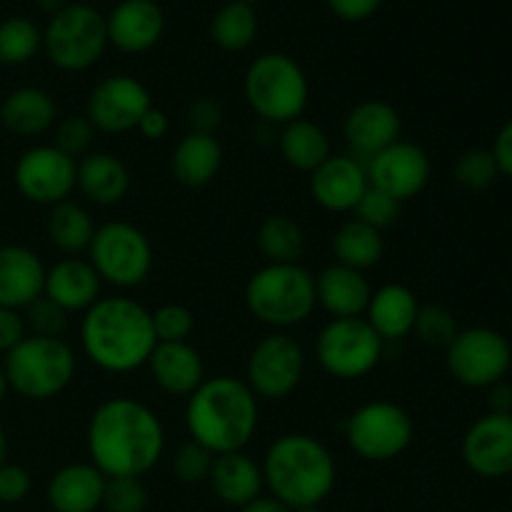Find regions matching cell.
<instances>
[{"label":"cell","instance_id":"6da1fadb","mask_svg":"<svg viewBox=\"0 0 512 512\" xmlns=\"http://www.w3.org/2000/svg\"><path fill=\"white\" fill-rule=\"evenodd\" d=\"M90 463L105 478H143L165 450V428L148 405L133 398L103 400L88 423Z\"/></svg>","mask_w":512,"mask_h":512},{"label":"cell","instance_id":"7a4b0ae2","mask_svg":"<svg viewBox=\"0 0 512 512\" xmlns=\"http://www.w3.org/2000/svg\"><path fill=\"white\" fill-rule=\"evenodd\" d=\"M80 345L103 373L125 375L145 368L158 345L150 310L130 298H100L83 313Z\"/></svg>","mask_w":512,"mask_h":512},{"label":"cell","instance_id":"3957f363","mask_svg":"<svg viewBox=\"0 0 512 512\" xmlns=\"http://www.w3.org/2000/svg\"><path fill=\"white\" fill-rule=\"evenodd\" d=\"M258 398L245 380L218 375L205 378L185 405V428L193 443L213 455L240 453L255 438Z\"/></svg>","mask_w":512,"mask_h":512},{"label":"cell","instance_id":"277c9868","mask_svg":"<svg viewBox=\"0 0 512 512\" xmlns=\"http://www.w3.org/2000/svg\"><path fill=\"white\" fill-rule=\"evenodd\" d=\"M265 488L285 508H320L338 480V465L318 438L305 433L280 435L263 458Z\"/></svg>","mask_w":512,"mask_h":512},{"label":"cell","instance_id":"5b68a950","mask_svg":"<svg viewBox=\"0 0 512 512\" xmlns=\"http://www.w3.org/2000/svg\"><path fill=\"white\" fill-rule=\"evenodd\" d=\"M250 315L275 330L303 325L318 308L315 275L300 263H268L245 285Z\"/></svg>","mask_w":512,"mask_h":512},{"label":"cell","instance_id":"8992f818","mask_svg":"<svg viewBox=\"0 0 512 512\" xmlns=\"http://www.w3.org/2000/svg\"><path fill=\"white\" fill-rule=\"evenodd\" d=\"M243 93L250 110L270 125H285L303 118L310 98V83L295 58L285 53H263L248 65Z\"/></svg>","mask_w":512,"mask_h":512},{"label":"cell","instance_id":"52a82bcc","mask_svg":"<svg viewBox=\"0 0 512 512\" xmlns=\"http://www.w3.org/2000/svg\"><path fill=\"white\" fill-rule=\"evenodd\" d=\"M75 368V353L63 338L40 335H25L3 360L10 390L35 403L63 393L73 383Z\"/></svg>","mask_w":512,"mask_h":512},{"label":"cell","instance_id":"ba28073f","mask_svg":"<svg viewBox=\"0 0 512 512\" xmlns=\"http://www.w3.org/2000/svg\"><path fill=\"white\" fill-rule=\"evenodd\" d=\"M105 15L88 3H68L50 15L43 30V50L55 68L65 73L88 70L108 48Z\"/></svg>","mask_w":512,"mask_h":512},{"label":"cell","instance_id":"9c48e42d","mask_svg":"<svg viewBox=\"0 0 512 512\" xmlns=\"http://www.w3.org/2000/svg\"><path fill=\"white\" fill-rule=\"evenodd\" d=\"M153 245L133 223L113 220L95 230L88 248V263L98 278L115 288H138L153 270Z\"/></svg>","mask_w":512,"mask_h":512},{"label":"cell","instance_id":"30bf717a","mask_svg":"<svg viewBox=\"0 0 512 512\" xmlns=\"http://www.w3.org/2000/svg\"><path fill=\"white\" fill-rule=\"evenodd\" d=\"M345 440L358 458L368 463H390L410 448L415 435L413 418L390 400L360 405L345 418Z\"/></svg>","mask_w":512,"mask_h":512},{"label":"cell","instance_id":"8fae6325","mask_svg":"<svg viewBox=\"0 0 512 512\" xmlns=\"http://www.w3.org/2000/svg\"><path fill=\"white\" fill-rule=\"evenodd\" d=\"M385 343L365 318H333L318 335L315 355L330 378L360 380L378 368Z\"/></svg>","mask_w":512,"mask_h":512},{"label":"cell","instance_id":"7c38bea8","mask_svg":"<svg viewBox=\"0 0 512 512\" xmlns=\"http://www.w3.org/2000/svg\"><path fill=\"white\" fill-rule=\"evenodd\" d=\"M445 365L455 383L473 390H488L508 375L512 348L498 330L465 328L445 348Z\"/></svg>","mask_w":512,"mask_h":512},{"label":"cell","instance_id":"4fadbf2b","mask_svg":"<svg viewBox=\"0 0 512 512\" xmlns=\"http://www.w3.org/2000/svg\"><path fill=\"white\" fill-rule=\"evenodd\" d=\"M305 375V353L285 330L265 335L248 355L245 383L255 398L285 400L295 393Z\"/></svg>","mask_w":512,"mask_h":512},{"label":"cell","instance_id":"5bb4252c","mask_svg":"<svg viewBox=\"0 0 512 512\" xmlns=\"http://www.w3.org/2000/svg\"><path fill=\"white\" fill-rule=\"evenodd\" d=\"M13 180L28 203L53 208L73 195L78 185V163L53 143L33 145L15 163Z\"/></svg>","mask_w":512,"mask_h":512},{"label":"cell","instance_id":"9a60e30c","mask_svg":"<svg viewBox=\"0 0 512 512\" xmlns=\"http://www.w3.org/2000/svg\"><path fill=\"white\" fill-rule=\"evenodd\" d=\"M150 108H153V98L145 83H140L133 75H110L90 90L85 118L100 133L123 135L138 128L140 118Z\"/></svg>","mask_w":512,"mask_h":512},{"label":"cell","instance_id":"2e32d148","mask_svg":"<svg viewBox=\"0 0 512 512\" xmlns=\"http://www.w3.org/2000/svg\"><path fill=\"white\" fill-rule=\"evenodd\" d=\"M365 173L373 188L383 190L403 205L405 200L418 198L428 188L430 158L420 145L395 140L393 145L365 160Z\"/></svg>","mask_w":512,"mask_h":512},{"label":"cell","instance_id":"e0dca14e","mask_svg":"<svg viewBox=\"0 0 512 512\" xmlns=\"http://www.w3.org/2000/svg\"><path fill=\"white\" fill-rule=\"evenodd\" d=\"M463 460L480 478L512 475V415L485 413L475 420L463 438Z\"/></svg>","mask_w":512,"mask_h":512},{"label":"cell","instance_id":"ac0fdd59","mask_svg":"<svg viewBox=\"0 0 512 512\" xmlns=\"http://www.w3.org/2000/svg\"><path fill=\"white\" fill-rule=\"evenodd\" d=\"M368 185L365 163L355 155H330L310 173V195L328 213H353Z\"/></svg>","mask_w":512,"mask_h":512},{"label":"cell","instance_id":"d6986e66","mask_svg":"<svg viewBox=\"0 0 512 512\" xmlns=\"http://www.w3.org/2000/svg\"><path fill=\"white\" fill-rule=\"evenodd\" d=\"M400 130H403V120L398 110L385 100L375 98L353 105L343 120L345 143L363 163L400 140Z\"/></svg>","mask_w":512,"mask_h":512},{"label":"cell","instance_id":"ffe728a7","mask_svg":"<svg viewBox=\"0 0 512 512\" xmlns=\"http://www.w3.org/2000/svg\"><path fill=\"white\" fill-rule=\"evenodd\" d=\"M105 25L108 43L120 53H148L163 38L165 15L155 0H120L105 15Z\"/></svg>","mask_w":512,"mask_h":512},{"label":"cell","instance_id":"44dd1931","mask_svg":"<svg viewBox=\"0 0 512 512\" xmlns=\"http://www.w3.org/2000/svg\"><path fill=\"white\" fill-rule=\"evenodd\" d=\"M45 265L25 245H0V308L23 310L43 295Z\"/></svg>","mask_w":512,"mask_h":512},{"label":"cell","instance_id":"7402d4cb","mask_svg":"<svg viewBox=\"0 0 512 512\" xmlns=\"http://www.w3.org/2000/svg\"><path fill=\"white\" fill-rule=\"evenodd\" d=\"M100 285L93 265L83 258H65L45 268L43 295L65 313H85L100 300Z\"/></svg>","mask_w":512,"mask_h":512},{"label":"cell","instance_id":"603a6c76","mask_svg":"<svg viewBox=\"0 0 512 512\" xmlns=\"http://www.w3.org/2000/svg\"><path fill=\"white\" fill-rule=\"evenodd\" d=\"M153 383L175 398H190L205 380V363L190 343H158L148 360Z\"/></svg>","mask_w":512,"mask_h":512},{"label":"cell","instance_id":"cb8c5ba5","mask_svg":"<svg viewBox=\"0 0 512 512\" xmlns=\"http://www.w3.org/2000/svg\"><path fill=\"white\" fill-rule=\"evenodd\" d=\"M370 295L373 288L365 273L348 265L333 263L315 278V298L330 318H363Z\"/></svg>","mask_w":512,"mask_h":512},{"label":"cell","instance_id":"d4e9b609","mask_svg":"<svg viewBox=\"0 0 512 512\" xmlns=\"http://www.w3.org/2000/svg\"><path fill=\"white\" fill-rule=\"evenodd\" d=\"M105 475L93 463H73L48 480L45 498L55 512H95L103 508Z\"/></svg>","mask_w":512,"mask_h":512},{"label":"cell","instance_id":"484cf974","mask_svg":"<svg viewBox=\"0 0 512 512\" xmlns=\"http://www.w3.org/2000/svg\"><path fill=\"white\" fill-rule=\"evenodd\" d=\"M418 310V295L408 285L388 283L373 290L363 318L368 320L370 328L380 335L383 343H393V340H403L413 333Z\"/></svg>","mask_w":512,"mask_h":512},{"label":"cell","instance_id":"4316f807","mask_svg":"<svg viewBox=\"0 0 512 512\" xmlns=\"http://www.w3.org/2000/svg\"><path fill=\"white\" fill-rule=\"evenodd\" d=\"M208 483L220 503L230 505V508H243L250 500L263 495V465L255 463L243 450L240 453L215 455Z\"/></svg>","mask_w":512,"mask_h":512},{"label":"cell","instance_id":"83f0119b","mask_svg":"<svg viewBox=\"0 0 512 512\" xmlns=\"http://www.w3.org/2000/svg\"><path fill=\"white\" fill-rule=\"evenodd\" d=\"M58 105L53 95L35 85H23L8 93L0 103V123L18 138H35L55 128Z\"/></svg>","mask_w":512,"mask_h":512},{"label":"cell","instance_id":"f1b7e54d","mask_svg":"<svg viewBox=\"0 0 512 512\" xmlns=\"http://www.w3.org/2000/svg\"><path fill=\"white\" fill-rule=\"evenodd\" d=\"M75 188L93 205L108 208L120 203L130 190V173L123 160L113 153H88L78 163V185Z\"/></svg>","mask_w":512,"mask_h":512},{"label":"cell","instance_id":"f546056e","mask_svg":"<svg viewBox=\"0 0 512 512\" xmlns=\"http://www.w3.org/2000/svg\"><path fill=\"white\" fill-rule=\"evenodd\" d=\"M223 168V145L215 135L188 133L175 145L170 170L185 188H205L218 178Z\"/></svg>","mask_w":512,"mask_h":512},{"label":"cell","instance_id":"4dcf8cb0","mask_svg":"<svg viewBox=\"0 0 512 512\" xmlns=\"http://www.w3.org/2000/svg\"><path fill=\"white\" fill-rule=\"evenodd\" d=\"M278 148L285 163L300 173H313L333 155L330 138L318 123L308 118L290 120L278 135Z\"/></svg>","mask_w":512,"mask_h":512},{"label":"cell","instance_id":"1f68e13d","mask_svg":"<svg viewBox=\"0 0 512 512\" xmlns=\"http://www.w3.org/2000/svg\"><path fill=\"white\" fill-rule=\"evenodd\" d=\"M335 263L348 265V268L365 273L368 268L378 265L383 260L385 243L383 233L360 220H345L330 238Z\"/></svg>","mask_w":512,"mask_h":512},{"label":"cell","instance_id":"d6a6232c","mask_svg":"<svg viewBox=\"0 0 512 512\" xmlns=\"http://www.w3.org/2000/svg\"><path fill=\"white\" fill-rule=\"evenodd\" d=\"M95 230L98 228L93 223V215L73 200H63L50 208L48 238L65 255L75 258L78 253H88Z\"/></svg>","mask_w":512,"mask_h":512},{"label":"cell","instance_id":"836d02e7","mask_svg":"<svg viewBox=\"0 0 512 512\" xmlns=\"http://www.w3.org/2000/svg\"><path fill=\"white\" fill-rule=\"evenodd\" d=\"M255 35H258L255 8L248 3H238V0L225 3L210 23V38L225 53H243L245 48L253 45Z\"/></svg>","mask_w":512,"mask_h":512},{"label":"cell","instance_id":"e575fe53","mask_svg":"<svg viewBox=\"0 0 512 512\" xmlns=\"http://www.w3.org/2000/svg\"><path fill=\"white\" fill-rule=\"evenodd\" d=\"M258 248L268 263H300L305 233L290 215H270L258 228Z\"/></svg>","mask_w":512,"mask_h":512},{"label":"cell","instance_id":"d590c367","mask_svg":"<svg viewBox=\"0 0 512 512\" xmlns=\"http://www.w3.org/2000/svg\"><path fill=\"white\" fill-rule=\"evenodd\" d=\"M43 50V30L23 15L0 23V65H25Z\"/></svg>","mask_w":512,"mask_h":512},{"label":"cell","instance_id":"8d00e7d4","mask_svg":"<svg viewBox=\"0 0 512 512\" xmlns=\"http://www.w3.org/2000/svg\"><path fill=\"white\" fill-rule=\"evenodd\" d=\"M455 183L470 193L488 190L500 178V168L490 148H470L458 155L453 165Z\"/></svg>","mask_w":512,"mask_h":512},{"label":"cell","instance_id":"74e56055","mask_svg":"<svg viewBox=\"0 0 512 512\" xmlns=\"http://www.w3.org/2000/svg\"><path fill=\"white\" fill-rule=\"evenodd\" d=\"M413 333L418 340L430 348H448L455 335L460 333L458 320L445 305H420L418 320H415Z\"/></svg>","mask_w":512,"mask_h":512},{"label":"cell","instance_id":"f35d334b","mask_svg":"<svg viewBox=\"0 0 512 512\" xmlns=\"http://www.w3.org/2000/svg\"><path fill=\"white\" fill-rule=\"evenodd\" d=\"M153 333L158 343H188L195 330V318L185 305L165 303L150 313Z\"/></svg>","mask_w":512,"mask_h":512},{"label":"cell","instance_id":"ab89813d","mask_svg":"<svg viewBox=\"0 0 512 512\" xmlns=\"http://www.w3.org/2000/svg\"><path fill=\"white\" fill-rule=\"evenodd\" d=\"M25 320L28 335H40V338H63L68 328V313L63 308L48 300L45 295L35 298L28 308L20 310Z\"/></svg>","mask_w":512,"mask_h":512},{"label":"cell","instance_id":"60d3db41","mask_svg":"<svg viewBox=\"0 0 512 512\" xmlns=\"http://www.w3.org/2000/svg\"><path fill=\"white\" fill-rule=\"evenodd\" d=\"M353 215H355V220H360V223L370 225V228H375L383 233L385 228H390V225L398 220L400 203L395 198H390L388 193H383V190L368 185V190L363 193V198H360L358 205H355Z\"/></svg>","mask_w":512,"mask_h":512},{"label":"cell","instance_id":"b9f144b4","mask_svg":"<svg viewBox=\"0 0 512 512\" xmlns=\"http://www.w3.org/2000/svg\"><path fill=\"white\" fill-rule=\"evenodd\" d=\"M148 505V490L143 478H108L105 480V512H143Z\"/></svg>","mask_w":512,"mask_h":512},{"label":"cell","instance_id":"7bdbcfd3","mask_svg":"<svg viewBox=\"0 0 512 512\" xmlns=\"http://www.w3.org/2000/svg\"><path fill=\"white\" fill-rule=\"evenodd\" d=\"M215 455L198 443H185L173 455V475L185 485H198L210 478Z\"/></svg>","mask_w":512,"mask_h":512},{"label":"cell","instance_id":"ee69618b","mask_svg":"<svg viewBox=\"0 0 512 512\" xmlns=\"http://www.w3.org/2000/svg\"><path fill=\"white\" fill-rule=\"evenodd\" d=\"M93 135L95 128L90 125V120L85 115H68L60 123H55L53 145L58 150H63L65 155H70V158H80V155H88Z\"/></svg>","mask_w":512,"mask_h":512},{"label":"cell","instance_id":"f6af8a7d","mask_svg":"<svg viewBox=\"0 0 512 512\" xmlns=\"http://www.w3.org/2000/svg\"><path fill=\"white\" fill-rule=\"evenodd\" d=\"M30 473L23 465H0V505L23 503L30 493Z\"/></svg>","mask_w":512,"mask_h":512},{"label":"cell","instance_id":"bcb514c9","mask_svg":"<svg viewBox=\"0 0 512 512\" xmlns=\"http://www.w3.org/2000/svg\"><path fill=\"white\" fill-rule=\"evenodd\" d=\"M223 123V110L215 100L200 98L193 100L188 105V125L190 133H203V135H215V130Z\"/></svg>","mask_w":512,"mask_h":512},{"label":"cell","instance_id":"7dc6e473","mask_svg":"<svg viewBox=\"0 0 512 512\" xmlns=\"http://www.w3.org/2000/svg\"><path fill=\"white\" fill-rule=\"evenodd\" d=\"M330 13L345 23H363L380 10L383 0H325Z\"/></svg>","mask_w":512,"mask_h":512},{"label":"cell","instance_id":"c3c4849f","mask_svg":"<svg viewBox=\"0 0 512 512\" xmlns=\"http://www.w3.org/2000/svg\"><path fill=\"white\" fill-rule=\"evenodd\" d=\"M28 335L20 310L0 308V353L8 355Z\"/></svg>","mask_w":512,"mask_h":512},{"label":"cell","instance_id":"681fc988","mask_svg":"<svg viewBox=\"0 0 512 512\" xmlns=\"http://www.w3.org/2000/svg\"><path fill=\"white\" fill-rule=\"evenodd\" d=\"M140 133V138H145V140H163L165 135H168V130H170V118H168V113H165V110H160V108H150L148 113L143 115V118H140V123H138V128H135Z\"/></svg>","mask_w":512,"mask_h":512},{"label":"cell","instance_id":"f907efd6","mask_svg":"<svg viewBox=\"0 0 512 512\" xmlns=\"http://www.w3.org/2000/svg\"><path fill=\"white\" fill-rule=\"evenodd\" d=\"M493 155H495V163H498L500 175L505 178H512V120L503 125L495 135V143H493Z\"/></svg>","mask_w":512,"mask_h":512},{"label":"cell","instance_id":"816d5d0a","mask_svg":"<svg viewBox=\"0 0 512 512\" xmlns=\"http://www.w3.org/2000/svg\"><path fill=\"white\" fill-rule=\"evenodd\" d=\"M488 413L512 415V385L500 380V383L488 388Z\"/></svg>","mask_w":512,"mask_h":512},{"label":"cell","instance_id":"f5cc1de1","mask_svg":"<svg viewBox=\"0 0 512 512\" xmlns=\"http://www.w3.org/2000/svg\"><path fill=\"white\" fill-rule=\"evenodd\" d=\"M238 512H290V508H285L273 495H260V498L250 500L248 505L238 508Z\"/></svg>","mask_w":512,"mask_h":512},{"label":"cell","instance_id":"db71d44e","mask_svg":"<svg viewBox=\"0 0 512 512\" xmlns=\"http://www.w3.org/2000/svg\"><path fill=\"white\" fill-rule=\"evenodd\" d=\"M35 3H38L40 8L45 10V13L55 15V13H58V10H63L65 5H68V0H35Z\"/></svg>","mask_w":512,"mask_h":512},{"label":"cell","instance_id":"11a10c76","mask_svg":"<svg viewBox=\"0 0 512 512\" xmlns=\"http://www.w3.org/2000/svg\"><path fill=\"white\" fill-rule=\"evenodd\" d=\"M8 463V438H5V430L0 428V465Z\"/></svg>","mask_w":512,"mask_h":512},{"label":"cell","instance_id":"9f6ffc18","mask_svg":"<svg viewBox=\"0 0 512 512\" xmlns=\"http://www.w3.org/2000/svg\"><path fill=\"white\" fill-rule=\"evenodd\" d=\"M8 390H10L8 378H5V370H3V365H0V405H3V400H5V395H8Z\"/></svg>","mask_w":512,"mask_h":512},{"label":"cell","instance_id":"6f0895ef","mask_svg":"<svg viewBox=\"0 0 512 512\" xmlns=\"http://www.w3.org/2000/svg\"><path fill=\"white\" fill-rule=\"evenodd\" d=\"M290 512H320V508H295V510H290Z\"/></svg>","mask_w":512,"mask_h":512},{"label":"cell","instance_id":"680465c9","mask_svg":"<svg viewBox=\"0 0 512 512\" xmlns=\"http://www.w3.org/2000/svg\"><path fill=\"white\" fill-rule=\"evenodd\" d=\"M238 3H248V5H255V3H263V0H238Z\"/></svg>","mask_w":512,"mask_h":512}]
</instances>
